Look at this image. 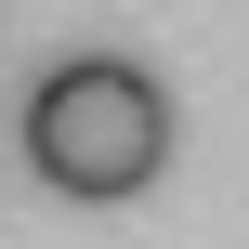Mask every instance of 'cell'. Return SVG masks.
<instances>
[{"instance_id":"6da1fadb","label":"cell","mask_w":249,"mask_h":249,"mask_svg":"<svg viewBox=\"0 0 249 249\" xmlns=\"http://www.w3.org/2000/svg\"><path fill=\"white\" fill-rule=\"evenodd\" d=\"M13 144H26V171H39L53 197L118 210V197H144V184L171 171V92H158L131 53H66V66L13 105Z\"/></svg>"}]
</instances>
